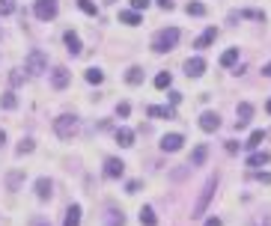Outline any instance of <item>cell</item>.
Masks as SVG:
<instances>
[{"label": "cell", "mask_w": 271, "mask_h": 226, "mask_svg": "<svg viewBox=\"0 0 271 226\" xmlns=\"http://www.w3.org/2000/svg\"><path fill=\"white\" fill-rule=\"evenodd\" d=\"M63 226H81V205H69Z\"/></svg>", "instance_id": "cell-16"}, {"label": "cell", "mask_w": 271, "mask_h": 226, "mask_svg": "<svg viewBox=\"0 0 271 226\" xmlns=\"http://www.w3.org/2000/svg\"><path fill=\"white\" fill-rule=\"evenodd\" d=\"M185 12L200 18V15H206V6H203V3H188V6H185Z\"/></svg>", "instance_id": "cell-31"}, {"label": "cell", "mask_w": 271, "mask_h": 226, "mask_svg": "<svg viewBox=\"0 0 271 226\" xmlns=\"http://www.w3.org/2000/svg\"><path fill=\"white\" fill-rule=\"evenodd\" d=\"M54 131H57L60 140H72V137L78 134V116H72V113L57 116V119H54Z\"/></svg>", "instance_id": "cell-3"}, {"label": "cell", "mask_w": 271, "mask_h": 226, "mask_svg": "<svg viewBox=\"0 0 271 226\" xmlns=\"http://www.w3.org/2000/svg\"><path fill=\"white\" fill-rule=\"evenodd\" d=\"M9 81H12L15 87H18V84H24V71H21V68H12V74H9Z\"/></svg>", "instance_id": "cell-34"}, {"label": "cell", "mask_w": 271, "mask_h": 226, "mask_svg": "<svg viewBox=\"0 0 271 226\" xmlns=\"http://www.w3.org/2000/svg\"><path fill=\"white\" fill-rule=\"evenodd\" d=\"M51 84H54V90H66V87H69V68H66V65H57V68H54Z\"/></svg>", "instance_id": "cell-9"}, {"label": "cell", "mask_w": 271, "mask_h": 226, "mask_svg": "<svg viewBox=\"0 0 271 226\" xmlns=\"http://www.w3.org/2000/svg\"><path fill=\"white\" fill-rule=\"evenodd\" d=\"M116 113H119V116H128V113H131V104H125V101L116 104Z\"/></svg>", "instance_id": "cell-35"}, {"label": "cell", "mask_w": 271, "mask_h": 226, "mask_svg": "<svg viewBox=\"0 0 271 226\" xmlns=\"http://www.w3.org/2000/svg\"><path fill=\"white\" fill-rule=\"evenodd\" d=\"M33 149H36V143L30 140V137H24V140L18 143V149H15V152H18V155H27V152H33Z\"/></svg>", "instance_id": "cell-28"}, {"label": "cell", "mask_w": 271, "mask_h": 226, "mask_svg": "<svg viewBox=\"0 0 271 226\" xmlns=\"http://www.w3.org/2000/svg\"><path fill=\"white\" fill-rule=\"evenodd\" d=\"M122 173H125V164L119 161V158H107L104 161V176L107 179H119Z\"/></svg>", "instance_id": "cell-8"}, {"label": "cell", "mask_w": 271, "mask_h": 226, "mask_svg": "<svg viewBox=\"0 0 271 226\" xmlns=\"http://www.w3.org/2000/svg\"><path fill=\"white\" fill-rule=\"evenodd\" d=\"M236 60H238V48H230V51L221 57V65H227V68H230V65L236 63Z\"/></svg>", "instance_id": "cell-29"}, {"label": "cell", "mask_w": 271, "mask_h": 226, "mask_svg": "<svg viewBox=\"0 0 271 226\" xmlns=\"http://www.w3.org/2000/svg\"><path fill=\"white\" fill-rule=\"evenodd\" d=\"M104 226H125V217H122V211H116V208H107V214H104Z\"/></svg>", "instance_id": "cell-17"}, {"label": "cell", "mask_w": 271, "mask_h": 226, "mask_svg": "<svg viewBox=\"0 0 271 226\" xmlns=\"http://www.w3.org/2000/svg\"><path fill=\"white\" fill-rule=\"evenodd\" d=\"M21 182H24V173H9V176H6V188H9V191H18Z\"/></svg>", "instance_id": "cell-26"}, {"label": "cell", "mask_w": 271, "mask_h": 226, "mask_svg": "<svg viewBox=\"0 0 271 226\" xmlns=\"http://www.w3.org/2000/svg\"><path fill=\"white\" fill-rule=\"evenodd\" d=\"M140 223H143V226H158V220H155V211H152L149 205H143V208H140Z\"/></svg>", "instance_id": "cell-21"}, {"label": "cell", "mask_w": 271, "mask_h": 226, "mask_svg": "<svg viewBox=\"0 0 271 226\" xmlns=\"http://www.w3.org/2000/svg\"><path fill=\"white\" fill-rule=\"evenodd\" d=\"M256 226H271V214H265L262 220H256Z\"/></svg>", "instance_id": "cell-42"}, {"label": "cell", "mask_w": 271, "mask_h": 226, "mask_svg": "<svg viewBox=\"0 0 271 226\" xmlns=\"http://www.w3.org/2000/svg\"><path fill=\"white\" fill-rule=\"evenodd\" d=\"M0 107H3V110H15V107H18V98H15V93H3V98H0Z\"/></svg>", "instance_id": "cell-24"}, {"label": "cell", "mask_w": 271, "mask_h": 226, "mask_svg": "<svg viewBox=\"0 0 271 226\" xmlns=\"http://www.w3.org/2000/svg\"><path fill=\"white\" fill-rule=\"evenodd\" d=\"M215 191H218V176H212V179L203 185V194H200V199H197V205H194L191 217H203L206 208H209V202H212V196H215Z\"/></svg>", "instance_id": "cell-2"}, {"label": "cell", "mask_w": 271, "mask_h": 226, "mask_svg": "<svg viewBox=\"0 0 271 226\" xmlns=\"http://www.w3.org/2000/svg\"><path fill=\"white\" fill-rule=\"evenodd\" d=\"M215 39H218V27H206V33L197 39V42H194V48H200V51H203V48H209Z\"/></svg>", "instance_id": "cell-13"}, {"label": "cell", "mask_w": 271, "mask_h": 226, "mask_svg": "<svg viewBox=\"0 0 271 226\" xmlns=\"http://www.w3.org/2000/svg\"><path fill=\"white\" fill-rule=\"evenodd\" d=\"M262 74H265V78H271V63L265 65V68H262Z\"/></svg>", "instance_id": "cell-45"}, {"label": "cell", "mask_w": 271, "mask_h": 226, "mask_svg": "<svg viewBox=\"0 0 271 226\" xmlns=\"http://www.w3.org/2000/svg\"><path fill=\"white\" fill-rule=\"evenodd\" d=\"M182 101V93H170V104H179Z\"/></svg>", "instance_id": "cell-40"}, {"label": "cell", "mask_w": 271, "mask_h": 226, "mask_svg": "<svg viewBox=\"0 0 271 226\" xmlns=\"http://www.w3.org/2000/svg\"><path fill=\"white\" fill-rule=\"evenodd\" d=\"M146 113L149 116H158V119H176V110L173 107H155L152 104V107H146Z\"/></svg>", "instance_id": "cell-15"}, {"label": "cell", "mask_w": 271, "mask_h": 226, "mask_svg": "<svg viewBox=\"0 0 271 226\" xmlns=\"http://www.w3.org/2000/svg\"><path fill=\"white\" fill-rule=\"evenodd\" d=\"M182 143H185L182 134H164V137H161V149H164V152H179Z\"/></svg>", "instance_id": "cell-7"}, {"label": "cell", "mask_w": 271, "mask_h": 226, "mask_svg": "<svg viewBox=\"0 0 271 226\" xmlns=\"http://www.w3.org/2000/svg\"><path fill=\"white\" fill-rule=\"evenodd\" d=\"M206 155H209V149L200 143V146L194 149V155H191V164H188V167H203V164H206Z\"/></svg>", "instance_id": "cell-20"}, {"label": "cell", "mask_w": 271, "mask_h": 226, "mask_svg": "<svg viewBox=\"0 0 271 226\" xmlns=\"http://www.w3.org/2000/svg\"><path fill=\"white\" fill-rule=\"evenodd\" d=\"M51 194H54L51 179H39V182H36V196H39V199H51Z\"/></svg>", "instance_id": "cell-14"}, {"label": "cell", "mask_w": 271, "mask_h": 226, "mask_svg": "<svg viewBox=\"0 0 271 226\" xmlns=\"http://www.w3.org/2000/svg\"><path fill=\"white\" fill-rule=\"evenodd\" d=\"M158 6L161 9H173V0H158Z\"/></svg>", "instance_id": "cell-43"}, {"label": "cell", "mask_w": 271, "mask_h": 226, "mask_svg": "<svg viewBox=\"0 0 271 226\" xmlns=\"http://www.w3.org/2000/svg\"><path fill=\"white\" fill-rule=\"evenodd\" d=\"M146 6H149V0H131V9H134V12L146 9Z\"/></svg>", "instance_id": "cell-36"}, {"label": "cell", "mask_w": 271, "mask_h": 226, "mask_svg": "<svg viewBox=\"0 0 271 226\" xmlns=\"http://www.w3.org/2000/svg\"><path fill=\"white\" fill-rule=\"evenodd\" d=\"M45 65H48V57H45L39 48H33V51L27 54V65H24V71H27V74H33V78H39V74L45 71Z\"/></svg>", "instance_id": "cell-4"}, {"label": "cell", "mask_w": 271, "mask_h": 226, "mask_svg": "<svg viewBox=\"0 0 271 226\" xmlns=\"http://www.w3.org/2000/svg\"><path fill=\"white\" fill-rule=\"evenodd\" d=\"M262 140H265V131H253L244 146H247V149H256V146H262Z\"/></svg>", "instance_id": "cell-27"}, {"label": "cell", "mask_w": 271, "mask_h": 226, "mask_svg": "<svg viewBox=\"0 0 271 226\" xmlns=\"http://www.w3.org/2000/svg\"><path fill=\"white\" fill-rule=\"evenodd\" d=\"M170 84H173V74H170V71H158V74H155V87H158V90H167Z\"/></svg>", "instance_id": "cell-25"}, {"label": "cell", "mask_w": 271, "mask_h": 226, "mask_svg": "<svg viewBox=\"0 0 271 226\" xmlns=\"http://www.w3.org/2000/svg\"><path fill=\"white\" fill-rule=\"evenodd\" d=\"M63 39H66V48H69V54H72V57H78V54L84 51V48H81V39H78V33L66 30V36H63Z\"/></svg>", "instance_id": "cell-12"}, {"label": "cell", "mask_w": 271, "mask_h": 226, "mask_svg": "<svg viewBox=\"0 0 271 226\" xmlns=\"http://www.w3.org/2000/svg\"><path fill=\"white\" fill-rule=\"evenodd\" d=\"M265 110H268V113H271V98H268V104H265Z\"/></svg>", "instance_id": "cell-47"}, {"label": "cell", "mask_w": 271, "mask_h": 226, "mask_svg": "<svg viewBox=\"0 0 271 226\" xmlns=\"http://www.w3.org/2000/svg\"><path fill=\"white\" fill-rule=\"evenodd\" d=\"M250 116H253V104H247V101H241V104H238V119H236V131L247 128V122H250Z\"/></svg>", "instance_id": "cell-6"}, {"label": "cell", "mask_w": 271, "mask_h": 226, "mask_svg": "<svg viewBox=\"0 0 271 226\" xmlns=\"http://www.w3.org/2000/svg\"><path fill=\"white\" fill-rule=\"evenodd\" d=\"M206 226H224V223H221V217H209V220H206Z\"/></svg>", "instance_id": "cell-41"}, {"label": "cell", "mask_w": 271, "mask_h": 226, "mask_svg": "<svg viewBox=\"0 0 271 226\" xmlns=\"http://www.w3.org/2000/svg\"><path fill=\"white\" fill-rule=\"evenodd\" d=\"M15 12V0H0V15H12Z\"/></svg>", "instance_id": "cell-32"}, {"label": "cell", "mask_w": 271, "mask_h": 226, "mask_svg": "<svg viewBox=\"0 0 271 226\" xmlns=\"http://www.w3.org/2000/svg\"><path fill=\"white\" fill-rule=\"evenodd\" d=\"M256 179H259V182H265V185H271V173H256Z\"/></svg>", "instance_id": "cell-38"}, {"label": "cell", "mask_w": 271, "mask_h": 226, "mask_svg": "<svg viewBox=\"0 0 271 226\" xmlns=\"http://www.w3.org/2000/svg\"><path fill=\"white\" fill-rule=\"evenodd\" d=\"M78 6H81L87 15H99V6H96L93 0H78Z\"/></svg>", "instance_id": "cell-30"}, {"label": "cell", "mask_w": 271, "mask_h": 226, "mask_svg": "<svg viewBox=\"0 0 271 226\" xmlns=\"http://www.w3.org/2000/svg\"><path fill=\"white\" fill-rule=\"evenodd\" d=\"M227 152H238V143H236V140H227Z\"/></svg>", "instance_id": "cell-39"}, {"label": "cell", "mask_w": 271, "mask_h": 226, "mask_svg": "<svg viewBox=\"0 0 271 226\" xmlns=\"http://www.w3.org/2000/svg\"><path fill=\"white\" fill-rule=\"evenodd\" d=\"M125 81H128L131 87H137V84H143V68H137V65H131V68L125 71Z\"/></svg>", "instance_id": "cell-22"}, {"label": "cell", "mask_w": 271, "mask_h": 226, "mask_svg": "<svg viewBox=\"0 0 271 226\" xmlns=\"http://www.w3.org/2000/svg\"><path fill=\"white\" fill-rule=\"evenodd\" d=\"M125 191H128V194H137V191H140V182H128Z\"/></svg>", "instance_id": "cell-37"}, {"label": "cell", "mask_w": 271, "mask_h": 226, "mask_svg": "<svg viewBox=\"0 0 271 226\" xmlns=\"http://www.w3.org/2000/svg\"><path fill=\"white\" fill-rule=\"evenodd\" d=\"M119 21L128 24V27H134V24H140V15H137L134 9H128V12H119Z\"/></svg>", "instance_id": "cell-23"}, {"label": "cell", "mask_w": 271, "mask_h": 226, "mask_svg": "<svg viewBox=\"0 0 271 226\" xmlns=\"http://www.w3.org/2000/svg\"><path fill=\"white\" fill-rule=\"evenodd\" d=\"M3 143H6V134H3V131H0V146H3Z\"/></svg>", "instance_id": "cell-46"}, {"label": "cell", "mask_w": 271, "mask_h": 226, "mask_svg": "<svg viewBox=\"0 0 271 226\" xmlns=\"http://www.w3.org/2000/svg\"><path fill=\"white\" fill-rule=\"evenodd\" d=\"M185 71H188V78H200V74L206 71V60H203V57L188 60V63H185Z\"/></svg>", "instance_id": "cell-10"}, {"label": "cell", "mask_w": 271, "mask_h": 226, "mask_svg": "<svg viewBox=\"0 0 271 226\" xmlns=\"http://www.w3.org/2000/svg\"><path fill=\"white\" fill-rule=\"evenodd\" d=\"M268 161H271V155L262 149V152H253V155L247 158V167H265Z\"/></svg>", "instance_id": "cell-19"}, {"label": "cell", "mask_w": 271, "mask_h": 226, "mask_svg": "<svg viewBox=\"0 0 271 226\" xmlns=\"http://www.w3.org/2000/svg\"><path fill=\"white\" fill-rule=\"evenodd\" d=\"M116 143L125 146V149L134 146V131H131V128H119V131H116Z\"/></svg>", "instance_id": "cell-18"}, {"label": "cell", "mask_w": 271, "mask_h": 226, "mask_svg": "<svg viewBox=\"0 0 271 226\" xmlns=\"http://www.w3.org/2000/svg\"><path fill=\"white\" fill-rule=\"evenodd\" d=\"M33 12H36L39 21H51V18L57 15V0H36Z\"/></svg>", "instance_id": "cell-5"}, {"label": "cell", "mask_w": 271, "mask_h": 226, "mask_svg": "<svg viewBox=\"0 0 271 226\" xmlns=\"http://www.w3.org/2000/svg\"><path fill=\"white\" fill-rule=\"evenodd\" d=\"M87 81H90V84H102L104 74L99 71V68H90V71H87Z\"/></svg>", "instance_id": "cell-33"}, {"label": "cell", "mask_w": 271, "mask_h": 226, "mask_svg": "<svg viewBox=\"0 0 271 226\" xmlns=\"http://www.w3.org/2000/svg\"><path fill=\"white\" fill-rule=\"evenodd\" d=\"M179 27H164V30L155 33V39H152V51L155 54H167V51H173L176 45H179Z\"/></svg>", "instance_id": "cell-1"}, {"label": "cell", "mask_w": 271, "mask_h": 226, "mask_svg": "<svg viewBox=\"0 0 271 226\" xmlns=\"http://www.w3.org/2000/svg\"><path fill=\"white\" fill-rule=\"evenodd\" d=\"M200 128L203 131H218L221 128V116H218V113H203V116H200Z\"/></svg>", "instance_id": "cell-11"}, {"label": "cell", "mask_w": 271, "mask_h": 226, "mask_svg": "<svg viewBox=\"0 0 271 226\" xmlns=\"http://www.w3.org/2000/svg\"><path fill=\"white\" fill-rule=\"evenodd\" d=\"M33 226H51V223H48L45 217H36V220H33Z\"/></svg>", "instance_id": "cell-44"}]
</instances>
